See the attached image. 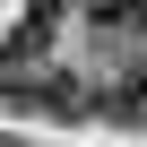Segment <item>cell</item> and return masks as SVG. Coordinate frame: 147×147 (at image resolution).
<instances>
[{
    "mask_svg": "<svg viewBox=\"0 0 147 147\" xmlns=\"http://www.w3.org/2000/svg\"><path fill=\"white\" fill-rule=\"evenodd\" d=\"M104 113H113L121 130H147V69H130V78L104 87Z\"/></svg>",
    "mask_w": 147,
    "mask_h": 147,
    "instance_id": "cell-2",
    "label": "cell"
},
{
    "mask_svg": "<svg viewBox=\"0 0 147 147\" xmlns=\"http://www.w3.org/2000/svg\"><path fill=\"white\" fill-rule=\"evenodd\" d=\"M0 104L26 113V121H78L87 113V87L69 69H26V61H0Z\"/></svg>",
    "mask_w": 147,
    "mask_h": 147,
    "instance_id": "cell-1",
    "label": "cell"
},
{
    "mask_svg": "<svg viewBox=\"0 0 147 147\" xmlns=\"http://www.w3.org/2000/svg\"><path fill=\"white\" fill-rule=\"evenodd\" d=\"M95 35H147V0H87Z\"/></svg>",
    "mask_w": 147,
    "mask_h": 147,
    "instance_id": "cell-3",
    "label": "cell"
}]
</instances>
